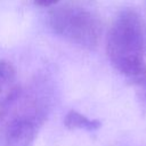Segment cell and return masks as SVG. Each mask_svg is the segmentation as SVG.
Returning a JSON list of instances; mask_svg holds the SVG:
<instances>
[{"instance_id": "277c9868", "label": "cell", "mask_w": 146, "mask_h": 146, "mask_svg": "<svg viewBox=\"0 0 146 146\" xmlns=\"http://www.w3.org/2000/svg\"><path fill=\"white\" fill-rule=\"evenodd\" d=\"M15 67L5 60H0V113L10 102L18 89Z\"/></svg>"}, {"instance_id": "52a82bcc", "label": "cell", "mask_w": 146, "mask_h": 146, "mask_svg": "<svg viewBox=\"0 0 146 146\" xmlns=\"http://www.w3.org/2000/svg\"><path fill=\"white\" fill-rule=\"evenodd\" d=\"M34 1L40 6H49V5H52L59 0H34Z\"/></svg>"}, {"instance_id": "7a4b0ae2", "label": "cell", "mask_w": 146, "mask_h": 146, "mask_svg": "<svg viewBox=\"0 0 146 146\" xmlns=\"http://www.w3.org/2000/svg\"><path fill=\"white\" fill-rule=\"evenodd\" d=\"M106 50L112 65L127 78L146 65V25L137 11L124 9L116 16L108 31Z\"/></svg>"}, {"instance_id": "3957f363", "label": "cell", "mask_w": 146, "mask_h": 146, "mask_svg": "<svg viewBox=\"0 0 146 146\" xmlns=\"http://www.w3.org/2000/svg\"><path fill=\"white\" fill-rule=\"evenodd\" d=\"M49 25L55 33L81 47L92 49L97 46L102 25L90 10L76 6L64 5L49 13Z\"/></svg>"}, {"instance_id": "8992f818", "label": "cell", "mask_w": 146, "mask_h": 146, "mask_svg": "<svg viewBox=\"0 0 146 146\" xmlns=\"http://www.w3.org/2000/svg\"><path fill=\"white\" fill-rule=\"evenodd\" d=\"M131 84L135 87L136 92L140 102L146 106V65L141 67L138 72L128 78Z\"/></svg>"}, {"instance_id": "5b68a950", "label": "cell", "mask_w": 146, "mask_h": 146, "mask_svg": "<svg viewBox=\"0 0 146 146\" xmlns=\"http://www.w3.org/2000/svg\"><path fill=\"white\" fill-rule=\"evenodd\" d=\"M65 125L70 129H82L88 131L97 130L100 127V122L91 120L76 111H70L65 116Z\"/></svg>"}, {"instance_id": "6da1fadb", "label": "cell", "mask_w": 146, "mask_h": 146, "mask_svg": "<svg viewBox=\"0 0 146 146\" xmlns=\"http://www.w3.org/2000/svg\"><path fill=\"white\" fill-rule=\"evenodd\" d=\"M51 103L52 89L46 79H34L19 87L0 113V146H32Z\"/></svg>"}]
</instances>
